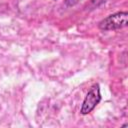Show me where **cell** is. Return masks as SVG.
Returning <instances> with one entry per match:
<instances>
[{"mask_svg":"<svg viewBox=\"0 0 128 128\" xmlns=\"http://www.w3.org/2000/svg\"><path fill=\"white\" fill-rule=\"evenodd\" d=\"M128 24V13L117 12L104 18L99 23V28L103 31L117 30L126 27Z\"/></svg>","mask_w":128,"mask_h":128,"instance_id":"obj_1","label":"cell"},{"mask_svg":"<svg viewBox=\"0 0 128 128\" xmlns=\"http://www.w3.org/2000/svg\"><path fill=\"white\" fill-rule=\"evenodd\" d=\"M101 101V94H100V87L98 84H94L88 93L86 94L84 101L82 103L81 107V114L86 115L90 113L96 106L97 104Z\"/></svg>","mask_w":128,"mask_h":128,"instance_id":"obj_2","label":"cell"},{"mask_svg":"<svg viewBox=\"0 0 128 128\" xmlns=\"http://www.w3.org/2000/svg\"><path fill=\"white\" fill-rule=\"evenodd\" d=\"M79 0H67V4L68 5H73V4H75V3H77Z\"/></svg>","mask_w":128,"mask_h":128,"instance_id":"obj_3","label":"cell"}]
</instances>
